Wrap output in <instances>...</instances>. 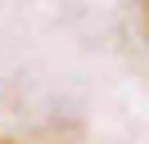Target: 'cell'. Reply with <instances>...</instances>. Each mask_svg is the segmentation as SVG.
Segmentation results:
<instances>
[{
  "instance_id": "obj_1",
  "label": "cell",
  "mask_w": 149,
  "mask_h": 144,
  "mask_svg": "<svg viewBox=\"0 0 149 144\" xmlns=\"http://www.w3.org/2000/svg\"><path fill=\"white\" fill-rule=\"evenodd\" d=\"M127 32H131L136 50L145 54V63H149V0H131V9H127Z\"/></svg>"
}]
</instances>
